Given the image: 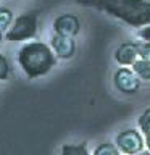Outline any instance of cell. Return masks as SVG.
I'll return each mask as SVG.
<instances>
[{
  "label": "cell",
  "instance_id": "obj_1",
  "mask_svg": "<svg viewBox=\"0 0 150 155\" xmlns=\"http://www.w3.org/2000/svg\"><path fill=\"white\" fill-rule=\"evenodd\" d=\"M77 3L105 12L132 28L150 24V0H77Z\"/></svg>",
  "mask_w": 150,
  "mask_h": 155
},
{
  "label": "cell",
  "instance_id": "obj_2",
  "mask_svg": "<svg viewBox=\"0 0 150 155\" xmlns=\"http://www.w3.org/2000/svg\"><path fill=\"white\" fill-rule=\"evenodd\" d=\"M16 61L29 79H37L48 74L55 68L58 58L48 44L41 41H28L18 48Z\"/></svg>",
  "mask_w": 150,
  "mask_h": 155
},
{
  "label": "cell",
  "instance_id": "obj_3",
  "mask_svg": "<svg viewBox=\"0 0 150 155\" xmlns=\"http://www.w3.org/2000/svg\"><path fill=\"white\" fill-rule=\"evenodd\" d=\"M39 31V16L36 12H29L15 18L8 31H5V39L8 42H28L36 39Z\"/></svg>",
  "mask_w": 150,
  "mask_h": 155
},
{
  "label": "cell",
  "instance_id": "obj_4",
  "mask_svg": "<svg viewBox=\"0 0 150 155\" xmlns=\"http://www.w3.org/2000/svg\"><path fill=\"white\" fill-rule=\"evenodd\" d=\"M115 144L121 155H135L145 149V137L140 131L129 128L116 134Z\"/></svg>",
  "mask_w": 150,
  "mask_h": 155
},
{
  "label": "cell",
  "instance_id": "obj_5",
  "mask_svg": "<svg viewBox=\"0 0 150 155\" xmlns=\"http://www.w3.org/2000/svg\"><path fill=\"white\" fill-rule=\"evenodd\" d=\"M113 82H115L116 89H118L121 94H126V95L137 94L139 89H140V84H142V81L137 78V74L132 71L131 66L118 68L113 74Z\"/></svg>",
  "mask_w": 150,
  "mask_h": 155
},
{
  "label": "cell",
  "instance_id": "obj_6",
  "mask_svg": "<svg viewBox=\"0 0 150 155\" xmlns=\"http://www.w3.org/2000/svg\"><path fill=\"white\" fill-rule=\"evenodd\" d=\"M53 34H60V36L74 37L81 31V21L76 15L73 13H61L53 19Z\"/></svg>",
  "mask_w": 150,
  "mask_h": 155
},
{
  "label": "cell",
  "instance_id": "obj_7",
  "mask_svg": "<svg viewBox=\"0 0 150 155\" xmlns=\"http://www.w3.org/2000/svg\"><path fill=\"white\" fill-rule=\"evenodd\" d=\"M48 45L52 47V50L57 55L58 60H71L76 55V50H77L74 37L60 36V34H53Z\"/></svg>",
  "mask_w": 150,
  "mask_h": 155
},
{
  "label": "cell",
  "instance_id": "obj_8",
  "mask_svg": "<svg viewBox=\"0 0 150 155\" xmlns=\"http://www.w3.org/2000/svg\"><path fill=\"white\" fill-rule=\"evenodd\" d=\"M139 58V42H123L115 50V61L119 66H132Z\"/></svg>",
  "mask_w": 150,
  "mask_h": 155
},
{
  "label": "cell",
  "instance_id": "obj_9",
  "mask_svg": "<svg viewBox=\"0 0 150 155\" xmlns=\"http://www.w3.org/2000/svg\"><path fill=\"white\" fill-rule=\"evenodd\" d=\"M60 155H90L87 142L81 144H63L60 149Z\"/></svg>",
  "mask_w": 150,
  "mask_h": 155
},
{
  "label": "cell",
  "instance_id": "obj_10",
  "mask_svg": "<svg viewBox=\"0 0 150 155\" xmlns=\"http://www.w3.org/2000/svg\"><path fill=\"white\" fill-rule=\"evenodd\" d=\"M131 68H132V71L137 74L140 81H150V60L139 58Z\"/></svg>",
  "mask_w": 150,
  "mask_h": 155
},
{
  "label": "cell",
  "instance_id": "obj_11",
  "mask_svg": "<svg viewBox=\"0 0 150 155\" xmlns=\"http://www.w3.org/2000/svg\"><path fill=\"white\" fill-rule=\"evenodd\" d=\"M13 21H15V15L11 10L7 7H0V29L3 32L8 31L10 26L13 24Z\"/></svg>",
  "mask_w": 150,
  "mask_h": 155
},
{
  "label": "cell",
  "instance_id": "obj_12",
  "mask_svg": "<svg viewBox=\"0 0 150 155\" xmlns=\"http://www.w3.org/2000/svg\"><path fill=\"white\" fill-rule=\"evenodd\" d=\"M92 155H121V152L116 147V144L103 142V144L97 145L95 150L92 152Z\"/></svg>",
  "mask_w": 150,
  "mask_h": 155
},
{
  "label": "cell",
  "instance_id": "obj_13",
  "mask_svg": "<svg viewBox=\"0 0 150 155\" xmlns=\"http://www.w3.org/2000/svg\"><path fill=\"white\" fill-rule=\"evenodd\" d=\"M137 124H139V131L144 136L150 134V108L142 111V115H140L139 120H137Z\"/></svg>",
  "mask_w": 150,
  "mask_h": 155
},
{
  "label": "cell",
  "instance_id": "obj_14",
  "mask_svg": "<svg viewBox=\"0 0 150 155\" xmlns=\"http://www.w3.org/2000/svg\"><path fill=\"white\" fill-rule=\"evenodd\" d=\"M10 73H11V65L10 60L7 58V55L0 53V81H7Z\"/></svg>",
  "mask_w": 150,
  "mask_h": 155
},
{
  "label": "cell",
  "instance_id": "obj_15",
  "mask_svg": "<svg viewBox=\"0 0 150 155\" xmlns=\"http://www.w3.org/2000/svg\"><path fill=\"white\" fill-rule=\"evenodd\" d=\"M137 37H139L142 42L150 44V24H145V26L139 28V31H137Z\"/></svg>",
  "mask_w": 150,
  "mask_h": 155
},
{
  "label": "cell",
  "instance_id": "obj_16",
  "mask_svg": "<svg viewBox=\"0 0 150 155\" xmlns=\"http://www.w3.org/2000/svg\"><path fill=\"white\" fill-rule=\"evenodd\" d=\"M139 53H140V58L144 60H150V44L147 42H139Z\"/></svg>",
  "mask_w": 150,
  "mask_h": 155
},
{
  "label": "cell",
  "instance_id": "obj_17",
  "mask_svg": "<svg viewBox=\"0 0 150 155\" xmlns=\"http://www.w3.org/2000/svg\"><path fill=\"white\" fill-rule=\"evenodd\" d=\"M144 137H145V149H148V150H150V134L144 136Z\"/></svg>",
  "mask_w": 150,
  "mask_h": 155
},
{
  "label": "cell",
  "instance_id": "obj_18",
  "mask_svg": "<svg viewBox=\"0 0 150 155\" xmlns=\"http://www.w3.org/2000/svg\"><path fill=\"white\" fill-rule=\"evenodd\" d=\"M135 155H150V150L148 149H144L142 152H139V153H135Z\"/></svg>",
  "mask_w": 150,
  "mask_h": 155
},
{
  "label": "cell",
  "instance_id": "obj_19",
  "mask_svg": "<svg viewBox=\"0 0 150 155\" xmlns=\"http://www.w3.org/2000/svg\"><path fill=\"white\" fill-rule=\"evenodd\" d=\"M3 39H5V34H3V31H2V29H0V45H2Z\"/></svg>",
  "mask_w": 150,
  "mask_h": 155
}]
</instances>
